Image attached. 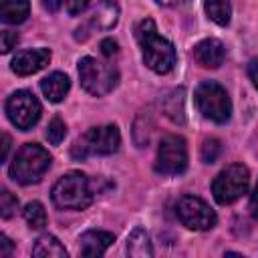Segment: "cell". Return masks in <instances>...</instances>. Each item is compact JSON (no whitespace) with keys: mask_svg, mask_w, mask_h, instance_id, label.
Returning a JSON list of instances; mask_svg holds the SVG:
<instances>
[{"mask_svg":"<svg viewBox=\"0 0 258 258\" xmlns=\"http://www.w3.org/2000/svg\"><path fill=\"white\" fill-rule=\"evenodd\" d=\"M135 36L137 42L141 46V54H143V62L147 64V69H151L157 75H165L173 69L175 64V48L173 44L157 34L155 22L151 18H145L137 24L135 28Z\"/></svg>","mask_w":258,"mask_h":258,"instance_id":"obj_1","label":"cell"},{"mask_svg":"<svg viewBox=\"0 0 258 258\" xmlns=\"http://www.w3.org/2000/svg\"><path fill=\"white\" fill-rule=\"evenodd\" d=\"M50 198L52 204L60 210H85L91 206L95 189L85 173L69 171L52 185Z\"/></svg>","mask_w":258,"mask_h":258,"instance_id":"obj_2","label":"cell"},{"mask_svg":"<svg viewBox=\"0 0 258 258\" xmlns=\"http://www.w3.org/2000/svg\"><path fill=\"white\" fill-rule=\"evenodd\" d=\"M48 151L38 143H26L18 149L10 163V177L22 185L36 183L50 167Z\"/></svg>","mask_w":258,"mask_h":258,"instance_id":"obj_3","label":"cell"},{"mask_svg":"<svg viewBox=\"0 0 258 258\" xmlns=\"http://www.w3.org/2000/svg\"><path fill=\"white\" fill-rule=\"evenodd\" d=\"M121 145V133L115 125L91 127L71 147L75 159H87L89 155H111Z\"/></svg>","mask_w":258,"mask_h":258,"instance_id":"obj_4","label":"cell"},{"mask_svg":"<svg viewBox=\"0 0 258 258\" xmlns=\"http://www.w3.org/2000/svg\"><path fill=\"white\" fill-rule=\"evenodd\" d=\"M79 79L87 93L93 97H103L111 93L119 83V71L95 56H83L79 60Z\"/></svg>","mask_w":258,"mask_h":258,"instance_id":"obj_5","label":"cell"},{"mask_svg":"<svg viewBox=\"0 0 258 258\" xmlns=\"http://www.w3.org/2000/svg\"><path fill=\"white\" fill-rule=\"evenodd\" d=\"M194 101H196L198 111L214 123H226L232 117V101L226 89L218 85L216 81H204L196 89Z\"/></svg>","mask_w":258,"mask_h":258,"instance_id":"obj_6","label":"cell"},{"mask_svg":"<svg viewBox=\"0 0 258 258\" xmlns=\"http://www.w3.org/2000/svg\"><path fill=\"white\" fill-rule=\"evenodd\" d=\"M248 185H250L248 167L242 163H232L214 177L212 194L220 206H228V204H234L238 198H242L248 191Z\"/></svg>","mask_w":258,"mask_h":258,"instance_id":"obj_7","label":"cell"},{"mask_svg":"<svg viewBox=\"0 0 258 258\" xmlns=\"http://www.w3.org/2000/svg\"><path fill=\"white\" fill-rule=\"evenodd\" d=\"M187 167V145L179 135H165L157 147L155 171L161 175H179Z\"/></svg>","mask_w":258,"mask_h":258,"instance_id":"obj_8","label":"cell"},{"mask_svg":"<svg viewBox=\"0 0 258 258\" xmlns=\"http://www.w3.org/2000/svg\"><path fill=\"white\" fill-rule=\"evenodd\" d=\"M40 113L42 107L30 91H16L6 101V115L10 123L20 131L32 129V125H36V121L40 119Z\"/></svg>","mask_w":258,"mask_h":258,"instance_id":"obj_9","label":"cell"},{"mask_svg":"<svg viewBox=\"0 0 258 258\" xmlns=\"http://www.w3.org/2000/svg\"><path fill=\"white\" fill-rule=\"evenodd\" d=\"M175 214H177L179 222L185 228L196 230V232L210 230L218 222L216 212L202 198H196V196H183V198H179V202L175 206Z\"/></svg>","mask_w":258,"mask_h":258,"instance_id":"obj_10","label":"cell"},{"mask_svg":"<svg viewBox=\"0 0 258 258\" xmlns=\"http://www.w3.org/2000/svg\"><path fill=\"white\" fill-rule=\"evenodd\" d=\"M48 62H50V50L48 48H28V50L16 52L10 67L16 75L28 77V75H34L40 69H44Z\"/></svg>","mask_w":258,"mask_h":258,"instance_id":"obj_11","label":"cell"},{"mask_svg":"<svg viewBox=\"0 0 258 258\" xmlns=\"http://www.w3.org/2000/svg\"><path fill=\"white\" fill-rule=\"evenodd\" d=\"M194 58L206 69H218L226 58V48L218 38H204L194 46Z\"/></svg>","mask_w":258,"mask_h":258,"instance_id":"obj_12","label":"cell"},{"mask_svg":"<svg viewBox=\"0 0 258 258\" xmlns=\"http://www.w3.org/2000/svg\"><path fill=\"white\" fill-rule=\"evenodd\" d=\"M115 242V236L105 230H89L79 236V250L83 256H103Z\"/></svg>","mask_w":258,"mask_h":258,"instance_id":"obj_13","label":"cell"},{"mask_svg":"<svg viewBox=\"0 0 258 258\" xmlns=\"http://www.w3.org/2000/svg\"><path fill=\"white\" fill-rule=\"evenodd\" d=\"M69 89H71V81L60 71H54V73H50L48 77H44L40 81V91L50 103H60L67 97Z\"/></svg>","mask_w":258,"mask_h":258,"instance_id":"obj_14","label":"cell"},{"mask_svg":"<svg viewBox=\"0 0 258 258\" xmlns=\"http://www.w3.org/2000/svg\"><path fill=\"white\" fill-rule=\"evenodd\" d=\"M119 14H121V10L115 0H99L97 8L93 10L91 24L97 30H111L119 22Z\"/></svg>","mask_w":258,"mask_h":258,"instance_id":"obj_15","label":"cell"},{"mask_svg":"<svg viewBox=\"0 0 258 258\" xmlns=\"http://www.w3.org/2000/svg\"><path fill=\"white\" fill-rule=\"evenodd\" d=\"M127 254L133 258H149L153 256V246L149 240V234L137 226L129 236H127Z\"/></svg>","mask_w":258,"mask_h":258,"instance_id":"obj_16","label":"cell"},{"mask_svg":"<svg viewBox=\"0 0 258 258\" xmlns=\"http://www.w3.org/2000/svg\"><path fill=\"white\" fill-rule=\"evenodd\" d=\"M183 89H173L169 91L165 97H163V103H161V109L163 113L173 121V123H183L185 121V109H183Z\"/></svg>","mask_w":258,"mask_h":258,"instance_id":"obj_17","label":"cell"},{"mask_svg":"<svg viewBox=\"0 0 258 258\" xmlns=\"http://www.w3.org/2000/svg\"><path fill=\"white\" fill-rule=\"evenodd\" d=\"M32 256L36 258H67V248L50 234H44L36 240L34 248H32Z\"/></svg>","mask_w":258,"mask_h":258,"instance_id":"obj_18","label":"cell"},{"mask_svg":"<svg viewBox=\"0 0 258 258\" xmlns=\"http://www.w3.org/2000/svg\"><path fill=\"white\" fill-rule=\"evenodd\" d=\"M30 12L28 0H2V12L0 18L4 24H20L26 20Z\"/></svg>","mask_w":258,"mask_h":258,"instance_id":"obj_19","label":"cell"},{"mask_svg":"<svg viewBox=\"0 0 258 258\" xmlns=\"http://www.w3.org/2000/svg\"><path fill=\"white\" fill-rule=\"evenodd\" d=\"M204 8H206L208 18H210V20H214L216 24L226 26V24L230 22V16H232L230 0H206Z\"/></svg>","mask_w":258,"mask_h":258,"instance_id":"obj_20","label":"cell"},{"mask_svg":"<svg viewBox=\"0 0 258 258\" xmlns=\"http://www.w3.org/2000/svg\"><path fill=\"white\" fill-rule=\"evenodd\" d=\"M24 220L32 230H40L46 226V212L40 202H28L24 208Z\"/></svg>","mask_w":258,"mask_h":258,"instance_id":"obj_21","label":"cell"},{"mask_svg":"<svg viewBox=\"0 0 258 258\" xmlns=\"http://www.w3.org/2000/svg\"><path fill=\"white\" fill-rule=\"evenodd\" d=\"M67 135V125L60 117H52L48 127H46V139L52 143V145H60V141L64 139Z\"/></svg>","mask_w":258,"mask_h":258,"instance_id":"obj_22","label":"cell"},{"mask_svg":"<svg viewBox=\"0 0 258 258\" xmlns=\"http://www.w3.org/2000/svg\"><path fill=\"white\" fill-rule=\"evenodd\" d=\"M200 153H202V161L204 163H214L220 157V153H222V143L216 137H210V139H206L202 143Z\"/></svg>","mask_w":258,"mask_h":258,"instance_id":"obj_23","label":"cell"},{"mask_svg":"<svg viewBox=\"0 0 258 258\" xmlns=\"http://www.w3.org/2000/svg\"><path fill=\"white\" fill-rule=\"evenodd\" d=\"M16 210H18V200H16V196L10 194L8 189H2V194H0V216L8 220V218L14 216Z\"/></svg>","mask_w":258,"mask_h":258,"instance_id":"obj_24","label":"cell"},{"mask_svg":"<svg viewBox=\"0 0 258 258\" xmlns=\"http://www.w3.org/2000/svg\"><path fill=\"white\" fill-rule=\"evenodd\" d=\"M16 40H18V34H16V32L4 30V32H2V52H10V50L16 46Z\"/></svg>","mask_w":258,"mask_h":258,"instance_id":"obj_25","label":"cell"},{"mask_svg":"<svg viewBox=\"0 0 258 258\" xmlns=\"http://www.w3.org/2000/svg\"><path fill=\"white\" fill-rule=\"evenodd\" d=\"M117 50H119V44H117L113 38L101 40V52H103L105 56H113V54H117Z\"/></svg>","mask_w":258,"mask_h":258,"instance_id":"obj_26","label":"cell"},{"mask_svg":"<svg viewBox=\"0 0 258 258\" xmlns=\"http://www.w3.org/2000/svg\"><path fill=\"white\" fill-rule=\"evenodd\" d=\"M64 2H67V10L71 14H81L89 6V0H64Z\"/></svg>","mask_w":258,"mask_h":258,"instance_id":"obj_27","label":"cell"},{"mask_svg":"<svg viewBox=\"0 0 258 258\" xmlns=\"http://www.w3.org/2000/svg\"><path fill=\"white\" fill-rule=\"evenodd\" d=\"M12 250H14V244L6 236H0V256L2 258H8L12 254Z\"/></svg>","mask_w":258,"mask_h":258,"instance_id":"obj_28","label":"cell"},{"mask_svg":"<svg viewBox=\"0 0 258 258\" xmlns=\"http://www.w3.org/2000/svg\"><path fill=\"white\" fill-rule=\"evenodd\" d=\"M248 75H250V81L254 83V87L258 89V58H252L250 64H248Z\"/></svg>","mask_w":258,"mask_h":258,"instance_id":"obj_29","label":"cell"},{"mask_svg":"<svg viewBox=\"0 0 258 258\" xmlns=\"http://www.w3.org/2000/svg\"><path fill=\"white\" fill-rule=\"evenodd\" d=\"M250 214L258 220V183H256L254 194H252V198H250Z\"/></svg>","mask_w":258,"mask_h":258,"instance_id":"obj_30","label":"cell"},{"mask_svg":"<svg viewBox=\"0 0 258 258\" xmlns=\"http://www.w3.org/2000/svg\"><path fill=\"white\" fill-rule=\"evenodd\" d=\"M60 4H62V0H42V6H44L48 12H56V10L60 8Z\"/></svg>","mask_w":258,"mask_h":258,"instance_id":"obj_31","label":"cell"},{"mask_svg":"<svg viewBox=\"0 0 258 258\" xmlns=\"http://www.w3.org/2000/svg\"><path fill=\"white\" fill-rule=\"evenodd\" d=\"M8 151H10V137L6 133H2V161H6Z\"/></svg>","mask_w":258,"mask_h":258,"instance_id":"obj_32","label":"cell"},{"mask_svg":"<svg viewBox=\"0 0 258 258\" xmlns=\"http://www.w3.org/2000/svg\"><path fill=\"white\" fill-rule=\"evenodd\" d=\"M157 4H161V6H169V8H175V6H183V4H187L189 0H155Z\"/></svg>","mask_w":258,"mask_h":258,"instance_id":"obj_33","label":"cell"}]
</instances>
